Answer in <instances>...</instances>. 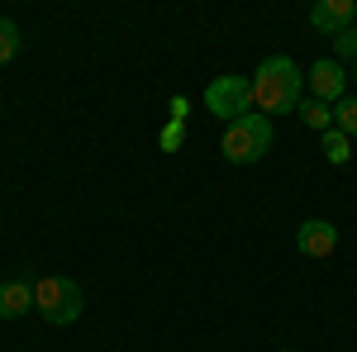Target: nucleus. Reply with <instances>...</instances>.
I'll return each instance as SVG.
<instances>
[{"label":"nucleus","mask_w":357,"mask_h":352,"mask_svg":"<svg viewBox=\"0 0 357 352\" xmlns=\"http://www.w3.org/2000/svg\"><path fill=\"white\" fill-rule=\"evenodd\" d=\"M205 109L220 114L224 124H238L243 114H252V82H243V77H215L205 86Z\"/></svg>","instance_id":"nucleus-4"},{"label":"nucleus","mask_w":357,"mask_h":352,"mask_svg":"<svg viewBox=\"0 0 357 352\" xmlns=\"http://www.w3.org/2000/svg\"><path fill=\"white\" fill-rule=\"evenodd\" d=\"M310 91H314V100H324V105H338L343 95H348V77H343V67H338V57H319L314 67H310Z\"/></svg>","instance_id":"nucleus-5"},{"label":"nucleus","mask_w":357,"mask_h":352,"mask_svg":"<svg viewBox=\"0 0 357 352\" xmlns=\"http://www.w3.org/2000/svg\"><path fill=\"white\" fill-rule=\"evenodd\" d=\"M186 109H191V100H186V95H176V100H172V119H176V124H186Z\"/></svg>","instance_id":"nucleus-15"},{"label":"nucleus","mask_w":357,"mask_h":352,"mask_svg":"<svg viewBox=\"0 0 357 352\" xmlns=\"http://www.w3.org/2000/svg\"><path fill=\"white\" fill-rule=\"evenodd\" d=\"M296 247H301L305 257H329L333 247H338V229H333L329 219H305L301 229H296Z\"/></svg>","instance_id":"nucleus-6"},{"label":"nucleus","mask_w":357,"mask_h":352,"mask_svg":"<svg viewBox=\"0 0 357 352\" xmlns=\"http://www.w3.org/2000/svg\"><path fill=\"white\" fill-rule=\"evenodd\" d=\"M82 286L77 281H67V276H43V281H33V309L48 319V324H77L82 319Z\"/></svg>","instance_id":"nucleus-3"},{"label":"nucleus","mask_w":357,"mask_h":352,"mask_svg":"<svg viewBox=\"0 0 357 352\" xmlns=\"http://www.w3.org/2000/svg\"><path fill=\"white\" fill-rule=\"evenodd\" d=\"M353 20H357V5L353 0H319L314 10H310V24L319 29V33H343V29H353Z\"/></svg>","instance_id":"nucleus-7"},{"label":"nucleus","mask_w":357,"mask_h":352,"mask_svg":"<svg viewBox=\"0 0 357 352\" xmlns=\"http://www.w3.org/2000/svg\"><path fill=\"white\" fill-rule=\"evenodd\" d=\"M33 309V286L29 281H0V319H20Z\"/></svg>","instance_id":"nucleus-8"},{"label":"nucleus","mask_w":357,"mask_h":352,"mask_svg":"<svg viewBox=\"0 0 357 352\" xmlns=\"http://www.w3.org/2000/svg\"><path fill=\"white\" fill-rule=\"evenodd\" d=\"M333 53L338 57H357V29H343V33L333 38Z\"/></svg>","instance_id":"nucleus-14"},{"label":"nucleus","mask_w":357,"mask_h":352,"mask_svg":"<svg viewBox=\"0 0 357 352\" xmlns=\"http://www.w3.org/2000/svg\"><path fill=\"white\" fill-rule=\"evenodd\" d=\"M296 114H301L310 129H319V134H329V129H333V105L314 100V95H310V100H301V105H296Z\"/></svg>","instance_id":"nucleus-9"},{"label":"nucleus","mask_w":357,"mask_h":352,"mask_svg":"<svg viewBox=\"0 0 357 352\" xmlns=\"http://www.w3.org/2000/svg\"><path fill=\"white\" fill-rule=\"evenodd\" d=\"M319 143H324V158H329L333 167H343L348 158H353V138H348V134H338V129L319 134Z\"/></svg>","instance_id":"nucleus-10"},{"label":"nucleus","mask_w":357,"mask_h":352,"mask_svg":"<svg viewBox=\"0 0 357 352\" xmlns=\"http://www.w3.org/2000/svg\"><path fill=\"white\" fill-rule=\"evenodd\" d=\"M220 148H224V158L238 162V167L262 162V158L272 153V119H267V114H243L238 124L224 129Z\"/></svg>","instance_id":"nucleus-2"},{"label":"nucleus","mask_w":357,"mask_h":352,"mask_svg":"<svg viewBox=\"0 0 357 352\" xmlns=\"http://www.w3.org/2000/svg\"><path fill=\"white\" fill-rule=\"evenodd\" d=\"M333 129L348 134V138H357V95H343V100L333 105Z\"/></svg>","instance_id":"nucleus-11"},{"label":"nucleus","mask_w":357,"mask_h":352,"mask_svg":"<svg viewBox=\"0 0 357 352\" xmlns=\"http://www.w3.org/2000/svg\"><path fill=\"white\" fill-rule=\"evenodd\" d=\"M15 53H20V29H15V20H0V67L15 62Z\"/></svg>","instance_id":"nucleus-12"},{"label":"nucleus","mask_w":357,"mask_h":352,"mask_svg":"<svg viewBox=\"0 0 357 352\" xmlns=\"http://www.w3.org/2000/svg\"><path fill=\"white\" fill-rule=\"evenodd\" d=\"M301 86H305L301 67L286 53L267 57V62L252 72V105L262 109L267 119H272V114H291V109L301 105Z\"/></svg>","instance_id":"nucleus-1"},{"label":"nucleus","mask_w":357,"mask_h":352,"mask_svg":"<svg viewBox=\"0 0 357 352\" xmlns=\"http://www.w3.org/2000/svg\"><path fill=\"white\" fill-rule=\"evenodd\" d=\"M158 143H162V153H176V148L186 143V124H176V119H172V124L162 129V138H158Z\"/></svg>","instance_id":"nucleus-13"}]
</instances>
